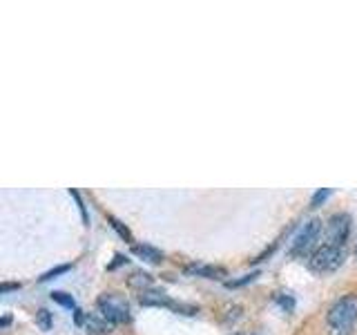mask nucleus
I'll return each mask as SVG.
<instances>
[{
  "mask_svg": "<svg viewBox=\"0 0 357 335\" xmlns=\"http://www.w3.org/2000/svg\"><path fill=\"white\" fill-rule=\"evenodd\" d=\"M70 195L76 199V204H78V210H81V217H83V223L85 226H89V217H87V208H85V204H83V199H81V195H78V190H74V188H70Z\"/></svg>",
  "mask_w": 357,
  "mask_h": 335,
  "instance_id": "nucleus-19",
  "label": "nucleus"
},
{
  "mask_svg": "<svg viewBox=\"0 0 357 335\" xmlns=\"http://www.w3.org/2000/svg\"><path fill=\"white\" fill-rule=\"evenodd\" d=\"M81 329H85L87 335H109L112 329H114V324H109L100 313H85Z\"/></svg>",
  "mask_w": 357,
  "mask_h": 335,
  "instance_id": "nucleus-7",
  "label": "nucleus"
},
{
  "mask_svg": "<svg viewBox=\"0 0 357 335\" xmlns=\"http://www.w3.org/2000/svg\"><path fill=\"white\" fill-rule=\"evenodd\" d=\"M331 193H333L331 188H321V190H317V193L312 195V199H310V208H317V206H321L324 201H326V199L331 197Z\"/></svg>",
  "mask_w": 357,
  "mask_h": 335,
  "instance_id": "nucleus-18",
  "label": "nucleus"
},
{
  "mask_svg": "<svg viewBox=\"0 0 357 335\" xmlns=\"http://www.w3.org/2000/svg\"><path fill=\"white\" fill-rule=\"evenodd\" d=\"M257 277H259V271H255V273H250V275H243V277H239V279H230V282H226V288H241V286H245V284L255 282Z\"/></svg>",
  "mask_w": 357,
  "mask_h": 335,
  "instance_id": "nucleus-17",
  "label": "nucleus"
},
{
  "mask_svg": "<svg viewBox=\"0 0 357 335\" xmlns=\"http://www.w3.org/2000/svg\"><path fill=\"white\" fill-rule=\"evenodd\" d=\"M132 253L137 255L139 260L148 262V264H161V262L165 260L163 251L154 248V246H150V244H134V246H132Z\"/></svg>",
  "mask_w": 357,
  "mask_h": 335,
  "instance_id": "nucleus-9",
  "label": "nucleus"
},
{
  "mask_svg": "<svg viewBox=\"0 0 357 335\" xmlns=\"http://www.w3.org/2000/svg\"><path fill=\"white\" fill-rule=\"evenodd\" d=\"M128 260H126V257H123V255H114V262H112L109 266H107V271H114V268L116 266H121V264H126Z\"/></svg>",
  "mask_w": 357,
  "mask_h": 335,
  "instance_id": "nucleus-21",
  "label": "nucleus"
},
{
  "mask_svg": "<svg viewBox=\"0 0 357 335\" xmlns=\"http://www.w3.org/2000/svg\"><path fill=\"white\" fill-rule=\"evenodd\" d=\"M355 253H357V251H355Z\"/></svg>",
  "mask_w": 357,
  "mask_h": 335,
  "instance_id": "nucleus-23",
  "label": "nucleus"
},
{
  "mask_svg": "<svg viewBox=\"0 0 357 335\" xmlns=\"http://www.w3.org/2000/svg\"><path fill=\"white\" fill-rule=\"evenodd\" d=\"M96 311L103 315L109 324H128L132 320V311H130V302L116 295V293H103L96 299Z\"/></svg>",
  "mask_w": 357,
  "mask_h": 335,
  "instance_id": "nucleus-1",
  "label": "nucleus"
},
{
  "mask_svg": "<svg viewBox=\"0 0 357 335\" xmlns=\"http://www.w3.org/2000/svg\"><path fill=\"white\" fill-rule=\"evenodd\" d=\"M67 271H72V264H63V266H56V268H52V271L43 273V275L38 277V282H50V279L59 277V275H63V273H67Z\"/></svg>",
  "mask_w": 357,
  "mask_h": 335,
  "instance_id": "nucleus-16",
  "label": "nucleus"
},
{
  "mask_svg": "<svg viewBox=\"0 0 357 335\" xmlns=\"http://www.w3.org/2000/svg\"><path fill=\"white\" fill-rule=\"evenodd\" d=\"M107 221H109V226L119 232V237H121V239H126L128 244L134 246V237H132V232H130V228L126 226V223H123L121 219H116L114 215H107Z\"/></svg>",
  "mask_w": 357,
  "mask_h": 335,
  "instance_id": "nucleus-11",
  "label": "nucleus"
},
{
  "mask_svg": "<svg viewBox=\"0 0 357 335\" xmlns=\"http://www.w3.org/2000/svg\"><path fill=\"white\" fill-rule=\"evenodd\" d=\"M357 320V295H344L328 308L326 322L333 331H346Z\"/></svg>",
  "mask_w": 357,
  "mask_h": 335,
  "instance_id": "nucleus-2",
  "label": "nucleus"
},
{
  "mask_svg": "<svg viewBox=\"0 0 357 335\" xmlns=\"http://www.w3.org/2000/svg\"><path fill=\"white\" fill-rule=\"evenodd\" d=\"M128 284H130L132 288H139V293H143V290H148V288H152V284H154V279H152V275H150V273H143V271H137V273H132V275H130V279H128Z\"/></svg>",
  "mask_w": 357,
  "mask_h": 335,
  "instance_id": "nucleus-10",
  "label": "nucleus"
},
{
  "mask_svg": "<svg viewBox=\"0 0 357 335\" xmlns=\"http://www.w3.org/2000/svg\"><path fill=\"white\" fill-rule=\"evenodd\" d=\"M321 230H324V221L321 219H310V221H306L304 226H301V230L295 234L293 246H290L288 255L290 257H304V255H308L312 248H315V244L319 241Z\"/></svg>",
  "mask_w": 357,
  "mask_h": 335,
  "instance_id": "nucleus-4",
  "label": "nucleus"
},
{
  "mask_svg": "<svg viewBox=\"0 0 357 335\" xmlns=\"http://www.w3.org/2000/svg\"><path fill=\"white\" fill-rule=\"evenodd\" d=\"M36 327L40 329V331H52V327H54V315L47 311V308H40L38 313H36Z\"/></svg>",
  "mask_w": 357,
  "mask_h": 335,
  "instance_id": "nucleus-13",
  "label": "nucleus"
},
{
  "mask_svg": "<svg viewBox=\"0 0 357 335\" xmlns=\"http://www.w3.org/2000/svg\"><path fill=\"white\" fill-rule=\"evenodd\" d=\"M185 275H195V277H206V279H223L228 277V271L223 266H215V264H188Z\"/></svg>",
  "mask_w": 357,
  "mask_h": 335,
  "instance_id": "nucleus-8",
  "label": "nucleus"
},
{
  "mask_svg": "<svg viewBox=\"0 0 357 335\" xmlns=\"http://www.w3.org/2000/svg\"><path fill=\"white\" fill-rule=\"evenodd\" d=\"M344 260H346V251L342 248V246L324 244V246H319V248L312 251L308 266L315 273H333L344 264Z\"/></svg>",
  "mask_w": 357,
  "mask_h": 335,
  "instance_id": "nucleus-3",
  "label": "nucleus"
},
{
  "mask_svg": "<svg viewBox=\"0 0 357 335\" xmlns=\"http://www.w3.org/2000/svg\"><path fill=\"white\" fill-rule=\"evenodd\" d=\"M9 322H11V318H9V315H5L3 320H0V327H3V329H5V327H9Z\"/></svg>",
  "mask_w": 357,
  "mask_h": 335,
  "instance_id": "nucleus-22",
  "label": "nucleus"
},
{
  "mask_svg": "<svg viewBox=\"0 0 357 335\" xmlns=\"http://www.w3.org/2000/svg\"><path fill=\"white\" fill-rule=\"evenodd\" d=\"M50 297H52V302H56V304H61L63 308L76 311V299H74L70 293H65V290H52Z\"/></svg>",
  "mask_w": 357,
  "mask_h": 335,
  "instance_id": "nucleus-12",
  "label": "nucleus"
},
{
  "mask_svg": "<svg viewBox=\"0 0 357 335\" xmlns=\"http://www.w3.org/2000/svg\"><path fill=\"white\" fill-rule=\"evenodd\" d=\"M22 284L20 282H3V284H0V293H9V290H18Z\"/></svg>",
  "mask_w": 357,
  "mask_h": 335,
  "instance_id": "nucleus-20",
  "label": "nucleus"
},
{
  "mask_svg": "<svg viewBox=\"0 0 357 335\" xmlns=\"http://www.w3.org/2000/svg\"><path fill=\"white\" fill-rule=\"evenodd\" d=\"M139 304L150 306V308H170L172 311L176 302L159 288H148V290H143V293H139Z\"/></svg>",
  "mask_w": 357,
  "mask_h": 335,
  "instance_id": "nucleus-6",
  "label": "nucleus"
},
{
  "mask_svg": "<svg viewBox=\"0 0 357 335\" xmlns=\"http://www.w3.org/2000/svg\"><path fill=\"white\" fill-rule=\"evenodd\" d=\"M351 234V217L346 212H335V215L326 221V244L331 246H342L349 241Z\"/></svg>",
  "mask_w": 357,
  "mask_h": 335,
  "instance_id": "nucleus-5",
  "label": "nucleus"
},
{
  "mask_svg": "<svg viewBox=\"0 0 357 335\" xmlns=\"http://www.w3.org/2000/svg\"><path fill=\"white\" fill-rule=\"evenodd\" d=\"M241 315H243V308H241L239 304H232V306L226 308V315L221 318V322L226 324V327H232L234 322H239V320H241Z\"/></svg>",
  "mask_w": 357,
  "mask_h": 335,
  "instance_id": "nucleus-14",
  "label": "nucleus"
},
{
  "mask_svg": "<svg viewBox=\"0 0 357 335\" xmlns=\"http://www.w3.org/2000/svg\"><path fill=\"white\" fill-rule=\"evenodd\" d=\"M279 306H282L286 313H293L295 311V297L290 295V293H275V297H273Z\"/></svg>",
  "mask_w": 357,
  "mask_h": 335,
  "instance_id": "nucleus-15",
  "label": "nucleus"
}]
</instances>
